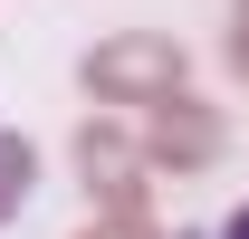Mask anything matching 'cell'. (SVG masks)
<instances>
[{"label":"cell","mask_w":249,"mask_h":239,"mask_svg":"<svg viewBox=\"0 0 249 239\" xmlns=\"http://www.w3.org/2000/svg\"><path fill=\"white\" fill-rule=\"evenodd\" d=\"M220 239H249V201H240V210H230V220H220Z\"/></svg>","instance_id":"cell-1"}]
</instances>
